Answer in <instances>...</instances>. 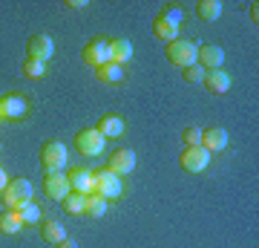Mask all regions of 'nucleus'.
Wrapping results in <instances>:
<instances>
[{
    "mask_svg": "<svg viewBox=\"0 0 259 248\" xmlns=\"http://www.w3.org/2000/svg\"><path fill=\"white\" fill-rule=\"evenodd\" d=\"M40 167H44V173L47 170H64L66 162H69V150H66L64 141H58V138H47L44 145H40Z\"/></svg>",
    "mask_w": 259,
    "mask_h": 248,
    "instance_id": "1",
    "label": "nucleus"
},
{
    "mask_svg": "<svg viewBox=\"0 0 259 248\" xmlns=\"http://www.w3.org/2000/svg\"><path fill=\"white\" fill-rule=\"evenodd\" d=\"M3 202L9 211H23L29 202H32V182L18 176V179H9V185L3 188Z\"/></svg>",
    "mask_w": 259,
    "mask_h": 248,
    "instance_id": "2",
    "label": "nucleus"
},
{
    "mask_svg": "<svg viewBox=\"0 0 259 248\" xmlns=\"http://www.w3.org/2000/svg\"><path fill=\"white\" fill-rule=\"evenodd\" d=\"M29 107H32V101H29L23 92H3V95H0V119L3 121L26 119Z\"/></svg>",
    "mask_w": 259,
    "mask_h": 248,
    "instance_id": "3",
    "label": "nucleus"
},
{
    "mask_svg": "<svg viewBox=\"0 0 259 248\" xmlns=\"http://www.w3.org/2000/svg\"><path fill=\"white\" fill-rule=\"evenodd\" d=\"M196 49H199V44L176 38V41H170V44H167L164 55H167V61H170L173 66H179V69H187V66L196 64Z\"/></svg>",
    "mask_w": 259,
    "mask_h": 248,
    "instance_id": "4",
    "label": "nucleus"
},
{
    "mask_svg": "<svg viewBox=\"0 0 259 248\" xmlns=\"http://www.w3.org/2000/svg\"><path fill=\"white\" fill-rule=\"evenodd\" d=\"M81 58H83V64L93 66V69L107 64V61H110V38H101V35L90 38L81 49Z\"/></svg>",
    "mask_w": 259,
    "mask_h": 248,
    "instance_id": "5",
    "label": "nucleus"
},
{
    "mask_svg": "<svg viewBox=\"0 0 259 248\" xmlns=\"http://www.w3.org/2000/svg\"><path fill=\"white\" fill-rule=\"evenodd\" d=\"M104 147H107V138L98 133L95 127H83L75 133V150L81 156H101Z\"/></svg>",
    "mask_w": 259,
    "mask_h": 248,
    "instance_id": "6",
    "label": "nucleus"
},
{
    "mask_svg": "<svg viewBox=\"0 0 259 248\" xmlns=\"http://www.w3.org/2000/svg\"><path fill=\"white\" fill-rule=\"evenodd\" d=\"M93 193L104 196L107 202H110V199H121V196H124V182H121V176H115V173H110L107 167H101V170H95Z\"/></svg>",
    "mask_w": 259,
    "mask_h": 248,
    "instance_id": "7",
    "label": "nucleus"
},
{
    "mask_svg": "<svg viewBox=\"0 0 259 248\" xmlns=\"http://www.w3.org/2000/svg\"><path fill=\"white\" fill-rule=\"evenodd\" d=\"M207 165H210V153L204 147H185L179 156V167L185 173H202V170H207Z\"/></svg>",
    "mask_w": 259,
    "mask_h": 248,
    "instance_id": "8",
    "label": "nucleus"
},
{
    "mask_svg": "<svg viewBox=\"0 0 259 248\" xmlns=\"http://www.w3.org/2000/svg\"><path fill=\"white\" fill-rule=\"evenodd\" d=\"M55 55V41L47 35V32H37L26 41V58H35V61H44L49 64V58Z\"/></svg>",
    "mask_w": 259,
    "mask_h": 248,
    "instance_id": "9",
    "label": "nucleus"
},
{
    "mask_svg": "<svg viewBox=\"0 0 259 248\" xmlns=\"http://www.w3.org/2000/svg\"><path fill=\"white\" fill-rule=\"evenodd\" d=\"M107 170L115 176H130L136 170V153L130 150V147H118V150H112L110 156H107Z\"/></svg>",
    "mask_w": 259,
    "mask_h": 248,
    "instance_id": "10",
    "label": "nucleus"
},
{
    "mask_svg": "<svg viewBox=\"0 0 259 248\" xmlns=\"http://www.w3.org/2000/svg\"><path fill=\"white\" fill-rule=\"evenodd\" d=\"M69 191H72V188H69L66 170H47V173H44V193H47L49 199L61 202Z\"/></svg>",
    "mask_w": 259,
    "mask_h": 248,
    "instance_id": "11",
    "label": "nucleus"
},
{
    "mask_svg": "<svg viewBox=\"0 0 259 248\" xmlns=\"http://www.w3.org/2000/svg\"><path fill=\"white\" fill-rule=\"evenodd\" d=\"M196 64L202 66L204 73H207V69H222L225 49L219 44H202L199 49H196Z\"/></svg>",
    "mask_w": 259,
    "mask_h": 248,
    "instance_id": "12",
    "label": "nucleus"
},
{
    "mask_svg": "<svg viewBox=\"0 0 259 248\" xmlns=\"http://www.w3.org/2000/svg\"><path fill=\"white\" fill-rule=\"evenodd\" d=\"M66 179H69V188L78 193H93V188H95V170H90L87 165L69 167Z\"/></svg>",
    "mask_w": 259,
    "mask_h": 248,
    "instance_id": "13",
    "label": "nucleus"
},
{
    "mask_svg": "<svg viewBox=\"0 0 259 248\" xmlns=\"http://www.w3.org/2000/svg\"><path fill=\"white\" fill-rule=\"evenodd\" d=\"M202 147L207 150V153H219V150H225V147H228V130H222V127L202 130Z\"/></svg>",
    "mask_w": 259,
    "mask_h": 248,
    "instance_id": "14",
    "label": "nucleus"
},
{
    "mask_svg": "<svg viewBox=\"0 0 259 248\" xmlns=\"http://www.w3.org/2000/svg\"><path fill=\"white\" fill-rule=\"evenodd\" d=\"M95 130H98L104 138H118V136H124L127 124H124V119H121V116L107 113V116H101V121H98V127H95Z\"/></svg>",
    "mask_w": 259,
    "mask_h": 248,
    "instance_id": "15",
    "label": "nucleus"
},
{
    "mask_svg": "<svg viewBox=\"0 0 259 248\" xmlns=\"http://www.w3.org/2000/svg\"><path fill=\"white\" fill-rule=\"evenodd\" d=\"M204 87L210 92H216V95H222V92H228L231 90V75L225 73V69H207L204 73Z\"/></svg>",
    "mask_w": 259,
    "mask_h": 248,
    "instance_id": "16",
    "label": "nucleus"
},
{
    "mask_svg": "<svg viewBox=\"0 0 259 248\" xmlns=\"http://www.w3.org/2000/svg\"><path fill=\"white\" fill-rule=\"evenodd\" d=\"M130 58H133V44H130L127 38H110V61L112 64H130Z\"/></svg>",
    "mask_w": 259,
    "mask_h": 248,
    "instance_id": "17",
    "label": "nucleus"
},
{
    "mask_svg": "<svg viewBox=\"0 0 259 248\" xmlns=\"http://www.w3.org/2000/svg\"><path fill=\"white\" fill-rule=\"evenodd\" d=\"M37 231H40V239H44V242H52V245H58V242L66 237L64 225H61L58 220H40Z\"/></svg>",
    "mask_w": 259,
    "mask_h": 248,
    "instance_id": "18",
    "label": "nucleus"
},
{
    "mask_svg": "<svg viewBox=\"0 0 259 248\" xmlns=\"http://www.w3.org/2000/svg\"><path fill=\"white\" fill-rule=\"evenodd\" d=\"M196 18L204 20V23L219 20L222 18V3H219V0H199V3H196Z\"/></svg>",
    "mask_w": 259,
    "mask_h": 248,
    "instance_id": "19",
    "label": "nucleus"
},
{
    "mask_svg": "<svg viewBox=\"0 0 259 248\" xmlns=\"http://www.w3.org/2000/svg\"><path fill=\"white\" fill-rule=\"evenodd\" d=\"M124 66L121 64H112V61H107V64H101L98 69H95V78L101 84H118V81H124Z\"/></svg>",
    "mask_w": 259,
    "mask_h": 248,
    "instance_id": "20",
    "label": "nucleus"
},
{
    "mask_svg": "<svg viewBox=\"0 0 259 248\" xmlns=\"http://www.w3.org/2000/svg\"><path fill=\"white\" fill-rule=\"evenodd\" d=\"M107 208H110V202H107L104 196H98V193H87V196H83V214H87V217L98 220V217L107 214Z\"/></svg>",
    "mask_w": 259,
    "mask_h": 248,
    "instance_id": "21",
    "label": "nucleus"
},
{
    "mask_svg": "<svg viewBox=\"0 0 259 248\" xmlns=\"http://www.w3.org/2000/svg\"><path fill=\"white\" fill-rule=\"evenodd\" d=\"M153 35H156L158 41H167V44H170V41H176V38H179V29L170 26L167 20H161L156 15V18H153Z\"/></svg>",
    "mask_w": 259,
    "mask_h": 248,
    "instance_id": "22",
    "label": "nucleus"
},
{
    "mask_svg": "<svg viewBox=\"0 0 259 248\" xmlns=\"http://www.w3.org/2000/svg\"><path fill=\"white\" fill-rule=\"evenodd\" d=\"M83 196L87 193H78V191H69L61 199V208H64L66 214H72V217H78V214H83Z\"/></svg>",
    "mask_w": 259,
    "mask_h": 248,
    "instance_id": "23",
    "label": "nucleus"
},
{
    "mask_svg": "<svg viewBox=\"0 0 259 248\" xmlns=\"http://www.w3.org/2000/svg\"><path fill=\"white\" fill-rule=\"evenodd\" d=\"M20 228H23V220H20L18 211L0 214V231H3V234H18Z\"/></svg>",
    "mask_w": 259,
    "mask_h": 248,
    "instance_id": "24",
    "label": "nucleus"
},
{
    "mask_svg": "<svg viewBox=\"0 0 259 248\" xmlns=\"http://www.w3.org/2000/svg\"><path fill=\"white\" fill-rule=\"evenodd\" d=\"M158 18L161 20H167V23H170V26H182V23H185V9H182V6H164V9L158 12Z\"/></svg>",
    "mask_w": 259,
    "mask_h": 248,
    "instance_id": "25",
    "label": "nucleus"
},
{
    "mask_svg": "<svg viewBox=\"0 0 259 248\" xmlns=\"http://www.w3.org/2000/svg\"><path fill=\"white\" fill-rule=\"evenodd\" d=\"M23 75L37 81V78H44L47 75V64L44 61H35V58H23Z\"/></svg>",
    "mask_w": 259,
    "mask_h": 248,
    "instance_id": "26",
    "label": "nucleus"
},
{
    "mask_svg": "<svg viewBox=\"0 0 259 248\" xmlns=\"http://www.w3.org/2000/svg\"><path fill=\"white\" fill-rule=\"evenodd\" d=\"M18 214H20V220H23V228H26V225H40V220H44V217H40V208H37L35 202H29L26 208L18 211Z\"/></svg>",
    "mask_w": 259,
    "mask_h": 248,
    "instance_id": "27",
    "label": "nucleus"
},
{
    "mask_svg": "<svg viewBox=\"0 0 259 248\" xmlns=\"http://www.w3.org/2000/svg\"><path fill=\"white\" fill-rule=\"evenodd\" d=\"M182 145L185 147H202V130L199 127H185V133H182Z\"/></svg>",
    "mask_w": 259,
    "mask_h": 248,
    "instance_id": "28",
    "label": "nucleus"
},
{
    "mask_svg": "<svg viewBox=\"0 0 259 248\" xmlns=\"http://www.w3.org/2000/svg\"><path fill=\"white\" fill-rule=\"evenodd\" d=\"M185 73V81L187 84H202L204 81V69L199 64H193V66H187V69H182Z\"/></svg>",
    "mask_w": 259,
    "mask_h": 248,
    "instance_id": "29",
    "label": "nucleus"
},
{
    "mask_svg": "<svg viewBox=\"0 0 259 248\" xmlns=\"http://www.w3.org/2000/svg\"><path fill=\"white\" fill-rule=\"evenodd\" d=\"M66 9H87V0H66Z\"/></svg>",
    "mask_w": 259,
    "mask_h": 248,
    "instance_id": "30",
    "label": "nucleus"
},
{
    "mask_svg": "<svg viewBox=\"0 0 259 248\" xmlns=\"http://www.w3.org/2000/svg\"><path fill=\"white\" fill-rule=\"evenodd\" d=\"M58 248H78V242H75L72 237H64L61 242H58Z\"/></svg>",
    "mask_w": 259,
    "mask_h": 248,
    "instance_id": "31",
    "label": "nucleus"
},
{
    "mask_svg": "<svg viewBox=\"0 0 259 248\" xmlns=\"http://www.w3.org/2000/svg\"><path fill=\"white\" fill-rule=\"evenodd\" d=\"M6 185H9V176H6V170H3V167H0V193H3V188H6Z\"/></svg>",
    "mask_w": 259,
    "mask_h": 248,
    "instance_id": "32",
    "label": "nucleus"
},
{
    "mask_svg": "<svg viewBox=\"0 0 259 248\" xmlns=\"http://www.w3.org/2000/svg\"><path fill=\"white\" fill-rule=\"evenodd\" d=\"M256 15H259V6L253 3V6H250V20H253V23H256Z\"/></svg>",
    "mask_w": 259,
    "mask_h": 248,
    "instance_id": "33",
    "label": "nucleus"
},
{
    "mask_svg": "<svg viewBox=\"0 0 259 248\" xmlns=\"http://www.w3.org/2000/svg\"><path fill=\"white\" fill-rule=\"evenodd\" d=\"M0 150H3V145H0Z\"/></svg>",
    "mask_w": 259,
    "mask_h": 248,
    "instance_id": "34",
    "label": "nucleus"
},
{
    "mask_svg": "<svg viewBox=\"0 0 259 248\" xmlns=\"http://www.w3.org/2000/svg\"><path fill=\"white\" fill-rule=\"evenodd\" d=\"M0 121H3V119H0Z\"/></svg>",
    "mask_w": 259,
    "mask_h": 248,
    "instance_id": "35",
    "label": "nucleus"
}]
</instances>
